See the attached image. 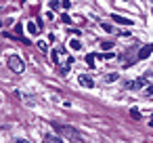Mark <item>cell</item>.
<instances>
[{
  "label": "cell",
  "mask_w": 153,
  "mask_h": 143,
  "mask_svg": "<svg viewBox=\"0 0 153 143\" xmlns=\"http://www.w3.org/2000/svg\"><path fill=\"white\" fill-rule=\"evenodd\" d=\"M145 80H147V76H143V78H136V80H132V82H128V88H140V86H145Z\"/></svg>",
  "instance_id": "6"
},
{
  "label": "cell",
  "mask_w": 153,
  "mask_h": 143,
  "mask_svg": "<svg viewBox=\"0 0 153 143\" xmlns=\"http://www.w3.org/2000/svg\"><path fill=\"white\" fill-rule=\"evenodd\" d=\"M15 143H30L27 139H23V137H19V139H15Z\"/></svg>",
  "instance_id": "19"
},
{
  "label": "cell",
  "mask_w": 153,
  "mask_h": 143,
  "mask_svg": "<svg viewBox=\"0 0 153 143\" xmlns=\"http://www.w3.org/2000/svg\"><path fill=\"white\" fill-rule=\"evenodd\" d=\"M101 46H103V49H105V51H109V49H111V46H113V42H103V44H101Z\"/></svg>",
  "instance_id": "16"
},
{
  "label": "cell",
  "mask_w": 153,
  "mask_h": 143,
  "mask_svg": "<svg viewBox=\"0 0 153 143\" xmlns=\"http://www.w3.org/2000/svg\"><path fill=\"white\" fill-rule=\"evenodd\" d=\"M78 82H80L82 86H86V88H92V86H94V82H92V78H90V76H84V74H82V76L78 78Z\"/></svg>",
  "instance_id": "5"
},
{
  "label": "cell",
  "mask_w": 153,
  "mask_h": 143,
  "mask_svg": "<svg viewBox=\"0 0 153 143\" xmlns=\"http://www.w3.org/2000/svg\"><path fill=\"white\" fill-rule=\"evenodd\" d=\"M105 80H107V82H113V80H117V74H107Z\"/></svg>",
  "instance_id": "14"
},
{
  "label": "cell",
  "mask_w": 153,
  "mask_h": 143,
  "mask_svg": "<svg viewBox=\"0 0 153 143\" xmlns=\"http://www.w3.org/2000/svg\"><path fill=\"white\" fill-rule=\"evenodd\" d=\"M7 65H9V70L15 72V74H23V72H25V63H23V59L17 57V55H9V57H7Z\"/></svg>",
  "instance_id": "2"
},
{
  "label": "cell",
  "mask_w": 153,
  "mask_h": 143,
  "mask_svg": "<svg viewBox=\"0 0 153 143\" xmlns=\"http://www.w3.org/2000/svg\"><path fill=\"white\" fill-rule=\"evenodd\" d=\"M69 46H71L74 51H80V49H82V42H80V40H69Z\"/></svg>",
  "instance_id": "10"
},
{
  "label": "cell",
  "mask_w": 153,
  "mask_h": 143,
  "mask_svg": "<svg viewBox=\"0 0 153 143\" xmlns=\"http://www.w3.org/2000/svg\"><path fill=\"white\" fill-rule=\"evenodd\" d=\"M53 126H55V130H57L61 137H65V139H69V141H74V143H80V141H84L82 133H80L78 128L69 126V124H59V122H55Z\"/></svg>",
  "instance_id": "1"
},
{
  "label": "cell",
  "mask_w": 153,
  "mask_h": 143,
  "mask_svg": "<svg viewBox=\"0 0 153 143\" xmlns=\"http://www.w3.org/2000/svg\"><path fill=\"white\" fill-rule=\"evenodd\" d=\"M145 93H147V95H153V84H149V86L145 88Z\"/></svg>",
  "instance_id": "18"
},
{
  "label": "cell",
  "mask_w": 153,
  "mask_h": 143,
  "mask_svg": "<svg viewBox=\"0 0 153 143\" xmlns=\"http://www.w3.org/2000/svg\"><path fill=\"white\" fill-rule=\"evenodd\" d=\"M130 116H132L134 120H140V112H138V109H130Z\"/></svg>",
  "instance_id": "12"
},
{
  "label": "cell",
  "mask_w": 153,
  "mask_h": 143,
  "mask_svg": "<svg viewBox=\"0 0 153 143\" xmlns=\"http://www.w3.org/2000/svg\"><path fill=\"white\" fill-rule=\"evenodd\" d=\"M61 21H63V23H71V17H69V15H63Z\"/></svg>",
  "instance_id": "15"
},
{
  "label": "cell",
  "mask_w": 153,
  "mask_h": 143,
  "mask_svg": "<svg viewBox=\"0 0 153 143\" xmlns=\"http://www.w3.org/2000/svg\"><path fill=\"white\" fill-rule=\"evenodd\" d=\"M38 49H40V51H46L48 46H46V42H38Z\"/></svg>",
  "instance_id": "17"
},
{
  "label": "cell",
  "mask_w": 153,
  "mask_h": 143,
  "mask_svg": "<svg viewBox=\"0 0 153 143\" xmlns=\"http://www.w3.org/2000/svg\"><path fill=\"white\" fill-rule=\"evenodd\" d=\"M149 124H151V126H153V118H151V120H149Z\"/></svg>",
  "instance_id": "20"
},
{
  "label": "cell",
  "mask_w": 153,
  "mask_h": 143,
  "mask_svg": "<svg viewBox=\"0 0 153 143\" xmlns=\"http://www.w3.org/2000/svg\"><path fill=\"white\" fill-rule=\"evenodd\" d=\"M15 32H17V36L21 38V42H25V44H30V40H27V38H23V25H21V23H17V28H15Z\"/></svg>",
  "instance_id": "8"
},
{
  "label": "cell",
  "mask_w": 153,
  "mask_h": 143,
  "mask_svg": "<svg viewBox=\"0 0 153 143\" xmlns=\"http://www.w3.org/2000/svg\"><path fill=\"white\" fill-rule=\"evenodd\" d=\"M42 143H63V139H61V137H57V135H46Z\"/></svg>",
  "instance_id": "7"
},
{
  "label": "cell",
  "mask_w": 153,
  "mask_h": 143,
  "mask_svg": "<svg viewBox=\"0 0 153 143\" xmlns=\"http://www.w3.org/2000/svg\"><path fill=\"white\" fill-rule=\"evenodd\" d=\"M86 63L92 67V65H94V55H86Z\"/></svg>",
  "instance_id": "13"
},
{
  "label": "cell",
  "mask_w": 153,
  "mask_h": 143,
  "mask_svg": "<svg viewBox=\"0 0 153 143\" xmlns=\"http://www.w3.org/2000/svg\"><path fill=\"white\" fill-rule=\"evenodd\" d=\"M111 19H113V21H117L120 25H132V23H134L132 19H128V17H122V15H111Z\"/></svg>",
  "instance_id": "4"
},
{
  "label": "cell",
  "mask_w": 153,
  "mask_h": 143,
  "mask_svg": "<svg viewBox=\"0 0 153 143\" xmlns=\"http://www.w3.org/2000/svg\"><path fill=\"white\" fill-rule=\"evenodd\" d=\"M27 30H30V34H34V36H36V34L40 32V25H36L34 21H30V23H27Z\"/></svg>",
  "instance_id": "9"
},
{
  "label": "cell",
  "mask_w": 153,
  "mask_h": 143,
  "mask_svg": "<svg viewBox=\"0 0 153 143\" xmlns=\"http://www.w3.org/2000/svg\"><path fill=\"white\" fill-rule=\"evenodd\" d=\"M149 55H153V44H145V46L138 51V59H147Z\"/></svg>",
  "instance_id": "3"
},
{
  "label": "cell",
  "mask_w": 153,
  "mask_h": 143,
  "mask_svg": "<svg viewBox=\"0 0 153 143\" xmlns=\"http://www.w3.org/2000/svg\"><path fill=\"white\" fill-rule=\"evenodd\" d=\"M61 7H63L61 2H57V0H51V9H53V11H57V9H61Z\"/></svg>",
  "instance_id": "11"
}]
</instances>
